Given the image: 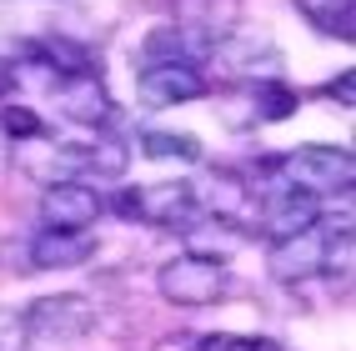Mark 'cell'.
I'll return each instance as SVG.
<instances>
[{"instance_id":"603a6c76","label":"cell","mask_w":356,"mask_h":351,"mask_svg":"<svg viewBox=\"0 0 356 351\" xmlns=\"http://www.w3.org/2000/svg\"><path fill=\"white\" fill-rule=\"evenodd\" d=\"M251 351H286V346H276V341H256Z\"/></svg>"},{"instance_id":"e0dca14e","label":"cell","mask_w":356,"mask_h":351,"mask_svg":"<svg viewBox=\"0 0 356 351\" xmlns=\"http://www.w3.org/2000/svg\"><path fill=\"white\" fill-rule=\"evenodd\" d=\"M0 126H6V136H10V140H35V136H40L35 111H31V106H15V101L0 106Z\"/></svg>"},{"instance_id":"277c9868","label":"cell","mask_w":356,"mask_h":351,"mask_svg":"<svg viewBox=\"0 0 356 351\" xmlns=\"http://www.w3.org/2000/svg\"><path fill=\"white\" fill-rule=\"evenodd\" d=\"M115 211L131 221H151L165 231H186L196 221V201H191V181H156V186H126Z\"/></svg>"},{"instance_id":"7a4b0ae2","label":"cell","mask_w":356,"mask_h":351,"mask_svg":"<svg viewBox=\"0 0 356 351\" xmlns=\"http://www.w3.org/2000/svg\"><path fill=\"white\" fill-rule=\"evenodd\" d=\"M156 291L171 301V307L201 311V307H216V301L231 291V271H226V261H211V256L186 251V256H176V261L161 266Z\"/></svg>"},{"instance_id":"9a60e30c","label":"cell","mask_w":356,"mask_h":351,"mask_svg":"<svg viewBox=\"0 0 356 351\" xmlns=\"http://www.w3.org/2000/svg\"><path fill=\"white\" fill-rule=\"evenodd\" d=\"M140 156L151 161H201V140L191 131H140Z\"/></svg>"},{"instance_id":"30bf717a","label":"cell","mask_w":356,"mask_h":351,"mask_svg":"<svg viewBox=\"0 0 356 351\" xmlns=\"http://www.w3.org/2000/svg\"><path fill=\"white\" fill-rule=\"evenodd\" d=\"M51 90H56V106H60V115H65V121L90 126V131L111 126L115 101H111V90H106V81L96 76V70H81V76H60Z\"/></svg>"},{"instance_id":"5bb4252c","label":"cell","mask_w":356,"mask_h":351,"mask_svg":"<svg viewBox=\"0 0 356 351\" xmlns=\"http://www.w3.org/2000/svg\"><path fill=\"white\" fill-rule=\"evenodd\" d=\"M296 10L312 20L321 35H337L341 45L356 40V0H296Z\"/></svg>"},{"instance_id":"7402d4cb","label":"cell","mask_w":356,"mask_h":351,"mask_svg":"<svg viewBox=\"0 0 356 351\" xmlns=\"http://www.w3.org/2000/svg\"><path fill=\"white\" fill-rule=\"evenodd\" d=\"M151 351H201V336H161Z\"/></svg>"},{"instance_id":"3957f363","label":"cell","mask_w":356,"mask_h":351,"mask_svg":"<svg viewBox=\"0 0 356 351\" xmlns=\"http://www.w3.org/2000/svg\"><path fill=\"white\" fill-rule=\"evenodd\" d=\"M241 20V0H176V40L196 65L216 51Z\"/></svg>"},{"instance_id":"ffe728a7","label":"cell","mask_w":356,"mask_h":351,"mask_svg":"<svg viewBox=\"0 0 356 351\" xmlns=\"http://www.w3.org/2000/svg\"><path fill=\"white\" fill-rule=\"evenodd\" d=\"M256 341L251 336H231V332H216V336H201V351H251Z\"/></svg>"},{"instance_id":"8992f818","label":"cell","mask_w":356,"mask_h":351,"mask_svg":"<svg viewBox=\"0 0 356 351\" xmlns=\"http://www.w3.org/2000/svg\"><path fill=\"white\" fill-rule=\"evenodd\" d=\"M20 316H26V336L31 341H81L90 326H96V307H90L86 296H76V291L40 296Z\"/></svg>"},{"instance_id":"6da1fadb","label":"cell","mask_w":356,"mask_h":351,"mask_svg":"<svg viewBox=\"0 0 356 351\" xmlns=\"http://www.w3.org/2000/svg\"><path fill=\"white\" fill-rule=\"evenodd\" d=\"M271 176L281 186H291L301 196H331V191H351V176H356V161L341 146H301L271 161Z\"/></svg>"},{"instance_id":"4fadbf2b","label":"cell","mask_w":356,"mask_h":351,"mask_svg":"<svg viewBox=\"0 0 356 351\" xmlns=\"http://www.w3.org/2000/svg\"><path fill=\"white\" fill-rule=\"evenodd\" d=\"M90 256H96V236L90 231H40L31 241L26 271H70V266H86Z\"/></svg>"},{"instance_id":"2e32d148","label":"cell","mask_w":356,"mask_h":351,"mask_svg":"<svg viewBox=\"0 0 356 351\" xmlns=\"http://www.w3.org/2000/svg\"><path fill=\"white\" fill-rule=\"evenodd\" d=\"M301 111V90H291L286 81H256V121H286Z\"/></svg>"},{"instance_id":"d6986e66","label":"cell","mask_w":356,"mask_h":351,"mask_svg":"<svg viewBox=\"0 0 356 351\" xmlns=\"http://www.w3.org/2000/svg\"><path fill=\"white\" fill-rule=\"evenodd\" d=\"M351 85H356V76H351V70H341L337 81H326V101H337L341 111H351V101H356V90H351Z\"/></svg>"},{"instance_id":"44dd1931","label":"cell","mask_w":356,"mask_h":351,"mask_svg":"<svg viewBox=\"0 0 356 351\" xmlns=\"http://www.w3.org/2000/svg\"><path fill=\"white\" fill-rule=\"evenodd\" d=\"M15 85H20V60L0 56V101H15Z\"/></svg>"},{"instance_id":"8fae6325","label":"cell","mask_w":356,"mask_h":351,"mask_svg":"<svg viewBox=\"0 0 356 351\" xmlns=\"http://www.w3.org/2000/svg\"><path fill=\"white\" fill-rule=\"evenodd\" d=\"M211 60H216V70H226L236 85H246V81H281L276 76V70H281V51L271 40H251L241 31H231L216 51H211Z\"/></svg>"},{"instance_id":"9c48e42d","label":"cell","mask_w":356,"mask_h":351,"mask_svg":"<svg viewBox=\"0 0 356 351\" xmlns=\"http://www.w3.org/2000/svg\"><path fill=\"white\" fill-rule=\"evenodd\" d=\"M106 211L96 186H81V181H51L40 196V221L45 231H90L96 216Z\"/></svg>"},{"instance_id":"ac0fdd59","label":"cell","mask_w":356,"mask_h":351,"mask_svg":"<svg viewBox=\"0 0 356 351\" xmlns=\"http://www.w3.org/2000/svg\"><path fill=\"white\" fill-rule=\"evenodd\" d=\"M0 351H31V336H26V316L0 307Z\"/></svg>"},{"instance_id":"52a82bcc","label":"cell","mask_w":356,"mask_h":351,"mask_svg":"<svg viewBox=\"0 0 356 351\" xmlns=\"http://www.w3.org/2000/svg\"><path fill=\"white\" fill-rule=\"evenodd\" d=\"M326 246H331V231L326 226H306V231H296V236H281L266 251V271L281 281V286L312 281L326 266Z\"/></svg>"},{"instance_id":"5b68a950","label":"cell","mask_w":356,"mask_h":351,"mask_svg":"<svg viewBox=\"0 0 356 351\" xmlns=\"http://www.w3.org/2000/svg\"><path fill=\"white\" fill-rule=\"evenodd\" d=\"M131 166V146L121 136H96V140H65L56 146V171L60 181H121Z\"/></svg>"},{"instance_id":"7c38bea8","label":"cell","mask_w":356,"mask_h":351,"mask_svg":"<svg viewBox=\"0 0 356 351\" xmlns=\"http://www.w3.org/2000/svg\"><path fill=\"white\" fill-rule=\"evenodd\" d=\"M256 211H261V226L271 231V241L296 236V231L321 221L316 196H301V191H291V186H266V191L256 196Z\"/></svg>"},{"instance_id":"ba28073f","label":"cell","mask_w":356,"mask_h":351,"mask_svg":"<svg viewBox=\"0 0 356 351\" xmlns=\"http://www.w3.org/2000/svg\"><path fill=\"white\" fill-rule=\"evenodd\" d=\"M140 96H146V106H186V101H201L211 81L206 70L196 60H156V65H140Z\"/></svg>"}]
</instances>
